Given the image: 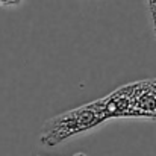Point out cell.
Listing matches in <instances>:
<instances>
[{
	"instance_id": "obj_1",
	"label": "cell",
	"mask_w": 156,
	"mask_h": 156,
	"mask_svg": "<svg viewBox=\"0 0 156 156\" xmlns=\"http://www.w3.org/2000/svg\"><path fill=\"white\" fill-rule=\"evenodd\" d=\"M108 120L102 100H96L47 120L43 126L40 141L44 146L53 147L100 126Z\"/></svg>"
},
{
	"instance_id": "obj_2",
	"label": "cell",
	"mask_w": 156,
	"mask_h": 156,
	"mask_svg": "<svg viewBox=\"0 0 156 156\" xmlns=\"http://www.w3.org/2000/svg\"><path fill=\"white\" fill-rule=\"evenodd\" d=\"M108 118H156V79L124 85L100 99Z\"/></svg>"
},
{
	"instance_id": "obj_3",
	"label": "cell",
	"mask_w": 156,
	"mask_h": 156,
	"mask_svg": "<svg viewBox=\"0 0 156 156\" xmlns=\"http://www.w3.org/2000/svg\"><path fill=\"white\" fill-rule=\"evenodd\" d=\"M147 2V11L150 15V23H152V30L156 41V0H146Z\"/></svg>"
},
{
	"instance_id": "obj_4",
	"label": "cell",
	"mask_w": 156,
	"mask_h": 156,
	"mask_svg": "<svg viewBox=\"0 0 156 156\" xmlns=\"http://www.w3.org/2000/svg\"><path fill=\"white\" fill-rule=\"evenodd\" d=\"M24 0H0V6L3 8H12V6H18L21 5Z\"/></svg>"
},
{
	"instance_id": "obj_5",
	"label": "cell",
	"mask_w": 156,
	"mask_h": 156,
	"mask_svg": "<svg viewBox=\"0 0 156 156\" xmlns=\"http://www.w3.org/2000/svg\"><path fill=\"white\" fill-rule=\"evenodd\" d=\"M73 156H87L85 153H76V155H73Z\"/></svg>"
}]
</instances>
